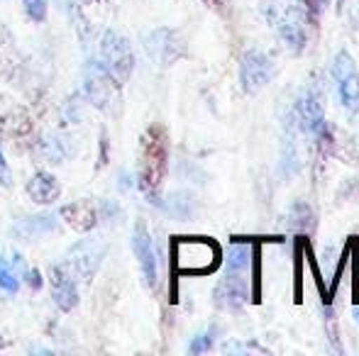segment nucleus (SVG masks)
I'll return each mask as SVG.
<instances>
[{
	"label": "nucleus",
	"instance_id": "39448f33",
	"mask_svg": "<svg viewBox=\"0 0 359 356\" xmlns=\"http://www.w3.org/2000/svg\"><path fill=\"white\" fill-rule=\"evenodd\" d=\"M274 73H276V66H274V62H271L269 54L259 52V49H250V52L242 57L240 83L247 95H255L264 86H269Z\"/></svg>",
	"mask_w": 359,
	"mask_h": 356
},
{
	"label": "nucleus",
	"instance_id": "5701e85b",
	"mask_svg": "<svg viewBox=\"0 0 359 356\" xmlns=\"http://www.w3.org/2000/svg\"><path fill=\"white\" fill-rule=\"evenodd\" d=\"M345 195H347V198H352V200H359V178H355L350 185H347Z\"/></svg>",
	"mask_w": 359,
	"mask_h": 356
},
{
	"label": "nucleus",
	"instance_id": "7ed1b4c3",
	"mask_svg": "<svg viewBox=\"0 0 359 356\" xmlns=\"http://www.w3.org/2000/svg\"><path fill=\"white\" fill-rule=\"evenodd\" d=\"M83 90L88 95L90 105L103 113H113V108L118 105L120 95V83L105 71V66L100 62H88L83 73Z\"/></svg>",
	"mask_w": 359,
	"mask_h": 356
},
{
	"label": "nucleus",
	"instance_id": "1a4fd4ad",
	"mask_svg": "<svg viewBox=\"0 0 359 356\" xmlns=\"http://www.w3.org/2000/svg\"><path fill=\"white\" fill-rule=\"evenodd\" d=\"M49 285H52V298L54 305L64 313L76 308L79 303V288H76V278L67 266H52L49 271Z\"/></svg>",
	"mask_w": 359,
	"mask_h": 356
},
{
	"label": "nucleus",
	"instance_id": "6ab92c4d",
	"mask_svg": "<svg viewBox=\"0 0 359 356\" xmlns=\"http://www.w3.org/2000/svg\"><path fill=\"white\" fill-rule=\"evenodd\" d=\"M22 5L32 22H44L47 20V0H22Z\"/></svg>",
	"mask_w": 359,
	"mask_h": 356
},
{
	"label": "nucleus",
	"instance_id": "0eeeda50",
	"mask_svg": "<svg viewBox=\"0 0 359 356\" xmlns=\"http://www.w3.org/2000/svg\"><path fill=\"white\" fill-rule=\"evenodd\" d=\"M133 252H135V257H137V264H140V271H142L144 285L149 290H156V280H159V269H156V252H154V244H151L149 229H147L144 222L135 225Z\"/></svg>",
	"mask_w": 359,
	"mask_h": 356
},
{
	"label": "nucleus",
	"instance_id": "dca6fc26",
	"mask_svg": "<svg viewBox=\"0 0 359 356\" xmlns=\"http://www.w3.org/2000/svg\"><path fill=\"white\" fill-rule=\"evenodd\" d=\"M57 227L54 225L52 215H44V218H27L22 222L15 225V232H22V237H42V234L52 232Z\"/></svg>",
	"mask_w": 359,
	"mask_h": 356
},
{
	"label": "nucleus",
	"instance_id": "9b49d317",
	"mask_svg": "<svg viewBox=\"0 0 359 356\" xmlns=\"http://www.w3.org/2000/svg\"><path fill=\"white\" fill-rule=\"evenodd\" d=\"M62 215L76 232H88L98 225V208H95L93 200H76L62 208Z\"/></svg>",
	"mask_w": 359,
	"mask_h": 356
},
{
	"label": "nucleus",
	"instance_id": "412c9836",
	"mask_svg": "<svg viewBox=\"0 0 359 356\" xmlns=\"http://www.w3.org/2000/svg\"><path fill=\"white\" fill-rule=\"evenodd\" d=\"M323 5H325V0H303V8H306V17L316 20L318 15H320Z\"/></svg>",
	"mask_w": 359,
	"mask_h": 356
},
{
	"label": "nucleus",
	"instance_id": "6e6552de",
	"mask_svg": "<svg viewBox=\"0 0 359 356\" xmlns=\"http://www.w3.org/2000/svg\"><path fill=\"white\" fill-rule=\"evenodd\" d=\"M250 300V288L242 273H227L215 285V305L220 310H240Z\"/></svg>",
	"mask_w": 359,
	"mask_h": 356
},
{
	"label": "nucleus",
	"instance_id": "f3484780",
	"mask_svg": "<svg viewBox=\"0 0 359 356\" xmlns=\"http://www.w3.org/2000/svg\"><path fill=\"white\" fill-rule=\"evenodd\" d=\"M227 273H245L250 269V247L247 244H232L227 249Z\"/></svg>",
	"mask_w": 359,
	"mask_h": 356
},
{
	"label": "nucleus",
	"instance_id": "a878e982",
	"mask_svg": "<svg viewBox=\"0 0 359 356\" xmlns=\"http://www.w3.org/2000/svg\"><path fill=\"white\" fill-rule=\"evenodd\" d=\"M0 347H3V339H0Z\"/></svg>",
	"mask_w": 359,
	"mask_h": 356
},
{
	"label": "nucleus",
	"instance_id": "f8f14e48",
	"mask_svg": "<svg viewBox=\"0 0 359 356\" xmlns=\"http://www.w3.org/2000/svg\"><path fill=\"white\" fill-rule=\"evenodd\" d=\"M27 195L37 205H52L62 198V185L47 171H37L27 180Z\"/></svg>",
	"mask_w": 359,
	"mask_h": 356
},
{
	"label": "nucleus",
	"instance_id": "ddd939ff",
	"mask_svg": "<svg viewBox=\"0 0 359 356\" xmlns=\"http://www.w3.org/2000/svg\"><path fill=\"white\" fill-rule=\"evenodd\" d=\"M22 69V57H20L15 39L8 29L0 24V73H5L8 78H15Z\"/></svg>",
	"mask_w": 359,
	"mask_h": 356
},
{
	"label": "nucleus",
	"instance_id": "9d476101",
	"mask_svg": "<svg viewBox=\"0 0 359 356\" xmlns=\"http://www.w3.org/2000/svg\"><path fill=\"white\" fill-rule=\"evenodd\" d=\"M100 257H103V252L98 249V244L81 242V244H76V247L72 249V254H69V262L64 264V266L72 271L74 278L90 280V276L95 273V269H98V264H100Z\"/></svg>",
	"mask_w": 359,
	"mask_h": 356
},
{
	"label": "nucleus",
	"instance_id": "aec40b11",
	"mask_svg": "<svg viewBox=\"0 0 359 356\" xmlns=\"http://www.w3.org/2000/svg\"><path fill=\"white\" fill-rule=\"evenodd\" d=\"M210 347H213V329H210V332L198 334V337H196L194 342H191L189 352L191 354H203V352H208Z\"/></svg>",
	"mask_w": 359,
	"mask_h": 356
},
{
	"label": "nucleus",
	"instance_id": "b1692460",
	"mask_svg": "<svg viewBox=\"0 0 359 356\" xmlns=\"http://www.w3.org/2000/svg\"><path fill=\"white\" fill-rule=\"evenodd\" d=\"M205 5H208L210 10H217V13H220L222 8H225V0H203Z\"/></svg>",
	"mask_w": 359,
	"mask_h": 356
},
{
	"label": "nucleus",
	"instance_id": "f03ea898",
	"mask_svg": "<svg viewBox=\"0 0 359 356\" xmlns=\"http://www.w3.org/2000/svg\"><path fill=\"white\" fill-rule=\"evenodd\" d=\"M98 62L103 64L105 71L123 86L135 69L133 47H130V42L123 37V34L105 32L103 39H100V47H98Z\"/></svg>",
	"mask_w": 359,
	"mask_h": 356
},
{
	"label": "nucleus",
	"instance_id": "393cba45",
	"mask_svg": "<svg viewBox=\"0 0 359 356\" xmlns=\"http://www.w3.org/2000/svg\"><path fill=\"white\" fill-rule=\"evenodd\" d=\"M352 315H355V320H357V322H359V308L355 310V313H352Z\"/></svg>",
	"mask_w": 359,
	"mask_h": 356
},
{
	"label": "nucleus",
	"instance_id": "a211bd4d",
	"mask_svg": "<svg viewBox=\"0 0 359 356\" xmlns=\"http://www.w3.org/2000/svg\"><path fill=\"white\" fill-rule=\"evenodd\" d=\"M18 288H20L18 273H15L13 266L0 257V290H5V293H18Z\"/></svg>",
	"mask_w": 359,
	"mask_h": 356
},
{
	"label": "nucleus",
	"instance_id": "423d86ee",
	"mask_svg": "<svg viewBox=\"0 0 359 356\" xmlns=\"http://www.w3.org/2000/svg\"><path fill=\"white\" fill-rule=\"evenodd\" d=\"M147 52L159 66H171L186 57V42L176 29L161 27L147 37Z\"/></svg>",
	"mask_w": 359,
	"mask_h": 356
},
{
	"label": "nucleus",
	"instance_id": "20e7f679",
	"mask_svg": "<svg viewBox=\"0 0 359 356\" xmlns=\"http://www.w3.org/2000/svg\"><path fill=\"white\" fill-rule=\"evenodd\" d=\"M332 78H335L337 98L347 113H359V69L350 52H340L332 64Z\"/></svg>",
	"mask_w": 359,
	"mask_h": 356
},
{
	"label": "nucleus",
	"instance_id": "4be33fe9",
	"mask_svg": "<svg viewBox=\"0 0 359 356\" xmlns=\"http://www.w3.org/2000/svg\"><path fill=\"white\" fill-rule=\"evenodd\" d=\"M0 183L10 185V169H8V164H5L3 154H0Z\"/></svg>",
	"mask_w": 359,
	"mask_h": 356
},
{
	"label": "nucleus",
	"instance_id": "4468645a",
	"mask_svg": "<svg viewBox=\"0 0 359 356\" xmlns=\"http://www.w3.org/2000/svg\"><path fill=\"white\" fill-rule=\"evenodd\" d=\"M279 34H281V39H284L286 44H291L293 49H303V47H306V39L308 37H306V27H303V17L293 13V10L281 17Z\"/></svg>",
	"mask_w": 359,
	"mask_h": 356
},
{
	"label": "nucleus",
	"instance_id": "f257e3e1",
	"mask_svg": "<svg viewBox=\"0 0 359 356\" xmlns=\"http://www.w3.org/2000/svg\"><path fill=\"white\" fill-rule=\"evenodd\" d=\"M169 171V134L161 124H149L140 139V190L149 203H159Z\"/></svg>",
	"mask_w": 359,
	"mask_h": 356
},
{
	"label": "nucleus",
	"instance_id": "2eb2a0df",
	"mask_svg": "<svg viewBox=\"0 0 359 356\" xmlns=\"http://www.w3.org/2000/svg\"><path fill=\"white\" fill-rule=\"evenodd\" d=\"M288 225H291L296 232L311 234L316 229V213L308 203H296L288 213Z\"/></svg>",
	"mask_w": 359,
	"mask_h": 356
}]
</instances>
